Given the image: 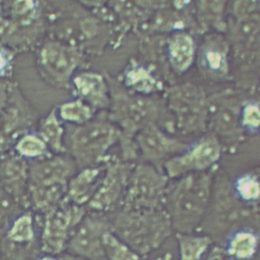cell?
Returning <instances> with one entry per match:
<instances>
[{
	"instance_id": "obj_12",
	"label": "cell",
	"mask_w": 260,
	"mask_h": 260,
	"mask_svg": "<svg viewBox=\"0 0 260 260\" xmlns=\"http://www.w3.org/2000/svg\"><path fill=\"white\" fill-rule=\"evenodd\" d=\"M4 65V60H3L2 56L0 55V68H1Z\"/></svg>"
},
{
	"instance_id": "obj_6",
	"label": "cell",
	"mask_w": 260,
	"mask_h": 260,
	"mask_svg": "<svg viewBox=\"0 0 260 260\" xmlns=\"http://www.w3.org/2000/svg\"><path fill=\"white\" fill-rule=\"evenodd\" d=\"M61 113L66 120L84 124L91 118L92 112L87 104L77 101L64 104L62 107Z\"/></svg>"
},
{
	"instance_id": "obj_1",
	"label": "cell",
	"mask_w": 260,
	"mask_h": 260,
	"mask_svg": "<svg viewBox=\"0 0 260 260\" xmlns=\"http://www.w3.org/2000/svg\"><path fill=\"white\" fill-rule=\"evenodd\" d=\"M118 139L117 131L111 125L104 122L85 124L71 137V157L78 169L100 165L109 159Z\"/></svg>"
},
{
	"instance_id": "obj_3",
	"label": "cell",
	"mask_w": 260,
	"mask_h": 260,
	"mask_svg": "<svg viewBox=\"0 0 260 260\" xmlns=\"http://www.w3.org/2000/svg\"><path fill=\"white\" fill-rule=\"evenodd\" d=\"M219 154L220 148L216 142L202 143L185 156L167 163V171L174 176L178 173L205 169L217 160Z\"/></svg>"
},
{
	"instance_id": "obj_7",
	"label": "cell",
	"mask_w": 260,
	"mask_h": 260,
	"mask_svg": "<svg viewBox=\"0 0 260 260\" xmlns=\"http://www.w3.org/2000/svg\"><path fill=\"white\" fill-rule=\"evenodd\" d=\"M103 243L106 252L112 260H133V256L109 233L103 235Z\"/></svg>"
},
{
	"instance_id": "obj_9",
	"label": "cell",
	"mask_w": 260,
	"mask_h": 260,
	"mask_svg": "<svg viewBox=\"0 0 260 260\" xmlns=\"http://www.w3.org/2000/svg\"><path fill=\"white\" fill-rule=\"evenodd\" d=\"M43 136L48 144L56 151H61L62 130L54 119H50L45 124Z\"/></svg>"
},
{
	"instance_id": "obj_10",
	"label": "cell",
	"mask_w": 260,
	"mask_h": 260,
	"mask_svg": "<svg viewBox=\"0 0 260 260\" xmlns=\"http://www.w3.org/2000/svg\"><path fill=\"white\" fill-rule=\"evenodd\" d=\"M30 218L24 217L16 223L12 232V236L17 240H29L32 237Z\"/></svg>"
},
{
	"instance_id": "obj_11",
	"label": "cell",
	"mask_w": 260,
	"mask_h": 260,
	"mask_svg": "<svg viewBox=\"0 0 260 260\" xmlns=\"http://www.w3.org/2000/svg\"><path fill=\"white\" fill-rule=\"evenodd\" d=\"M241 182V189L243 191L244 193H246V195L255 196L256 193L258 192V184L253 179H245Z\"/></svg>"
},
{
	"instance_id": "obj_5",
	"label": "cell",
	"mask_w": 260,
	"mask_h": 260,
	"mask_svg": "<svg viewBox=\"0 0 260 260\" xmlns=\"http://www.w3.org/2000/svg\"><path fill=\"white\" fill-rule=\"evenodd\" d=\"M100 79L96 76H84L80 77L77 82L80 94L95 106L103 103V86Z\"/></svg>"
},
{
	"instance_id": "obj_8",
	"label": "cell",
	"mask_w": 260,
	"mask_h": 260,
	"mask_svg": "<svg viewBox=\"0 0 260 260\" xmlns=\"http://www.w3.org/2000/svg\"><path fill=\"white\" fill-rule=\"evenodd\" d=\"M21 154L26 156L38 157L44 154L46 146L43 140L35 136H26L23 138L18 146Z\"/></svg>"
},
{
	"instance_id": "obj_2",
	"label": "cell",
	"mask_w": 260,
	"mask_h": 260,
	"mask_svg": "<svg viewBox=\"0 0 260 260\" xmlns=\"http://www.w3.org/2000/svg\"><path fill=\"white\" fill-rule=\"evenodd\" d=\"M134 164L111 155L106 162L105 171L100 187L89 201L98 210H107L125 192Z\"/></svg>"
},
{
	"instance_id": "obj_4",
	"label": "cell",
	"mask_w": 260,
	"mask_h": 260,
	"mask_svg": "<svg viewBox=\"0 0 260 260\" xmlns=\"http://www.w3.org/2000/svg\"><path fill=\"white\" fill-rule=\"evenodd\" d=\"M106 163L78 170L69 182V192L75 201H90L98 189L105 171Z\"/></svg>"
}]
</instances>
